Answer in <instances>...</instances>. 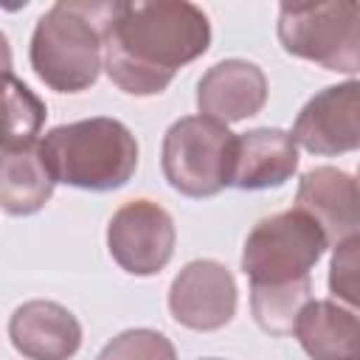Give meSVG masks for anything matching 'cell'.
<instances>
[{
	"label": "cell",
	"instance_id": "12",
	"mask_svg": "<svg viewBox=\"0 0 360 360\" xmlns=\"http://www.w3.org/2000/svg\"><path fill=\"white\" fill-rule=\"evenodd\" d=\"M11 346L25 360H70L82 349V323L56 301H25L8 318Z\"/></svg>",
	"mask_w": 360,
	"mask_h": 360
},
{
	"label": "cell",
	"instance_id": "14",
	"mask_svg": "<svg viewBox=\"0 0 360 360\" xmlns=\"http://www.w3.org/2000/svg\"><path fill=\"white\" fill-rule=\"evenodd\" d=\"M292 335L309 360H360V309L335 298H312Z\"/></svg>",
	"mask_w": 360,
	"mask_h": 360
},
{
	"label": "cell",
	"instance_id": "10",
	"mask_svg": "<svg viewBox=\"0 0 360 360\" xmlns=\"http://www.w3.org/2000/svg\"><path fill=\"white\" fill-rule=\"evenodd\" d=\"M295 208L318 222L332 248L360 233V183L343 169L315 166L304 172L295 191Z\"/></svg>",
	"mask_w": 360,
	"mask_h": 360
},
{
	"label": "cell",
	"instance_id": "13",
	"mask_svg": "<svg viewBox=\"0 0 360 360\" xmlns=\"http://www.w3.org/2000/svg\"><path fill=\"white\" fill-rule=\"evenodd\" d=\"M298 169V143L278 127H256L239 135L231 186L239 191H264L284 186Z\"/></svg>",
	"mask_w": 360,
	"mask_h": 360
},
{
	"label": "cell",
	"instance_id": "6",
	"mask_svg": "<svg viewBox=\"0 0 360 360\" xmlns=\"http://www.w3.org/2000/svg\"><path fill=\"white\" fill-rule=\"evenodd\" d=\"M329 248L323 231L312 217L298 208L259 219L242 248V273L250 284L281 287L309 278V270L318 264Z\"/></svg>",
	"mask_w": 360,
	"mask_h": 360
},
{
	"label": "cell",
	"instance_id": "7",
	"mask_svg": "<svg viewBox=\"0 0 360 360\" xmlns=\"http://www.w3.org/2000/svg\"><path fill=\"white\" fill-rule=\"evenodd\" d=\"M174 219L152 200L124 202L107 225V250L129 276H155L174 256Z\"/></svg>",
	"mask_w": 360,
	"mask_h": 360
},
{
	"label": "cell",
	"instance_id": "2",
	"mask_svg": "<svg viewBox=\"0 0 360 360\" xmlns=\"http://www.w3.org/2000/svg\"><path fill=\"white\" fill-rule=\"evenodd\" d=\"M115 0H59L34 25L28 62L56 93H82L104 68V22Z\"/></svg>",
	"mask_w": 360,
	"mask_h": 360
},
{
	"label": "cell",
	"instance_id": "19",
	"mask_svg": "<svg viewBox=\"0 0 360 360\" xmlns=\"http://www.w3.org/2000/svg\"><path fill=\"white\" fill-rule=\"evenodd\" d=\"M329 292L335 301L360 309V233L338 242L329 259Z\"/></svg>",
	"mask_w": 360,
	"mask_h": 360
},
{
	"label": "cell",
	"instance_id": "3",
	"mask_svg": "<svg viewBox=\"0 0 360 360\" xmlns=\"http://www.w3.org/2000/svg\"><path fill=\"white\" fill-rule=\"evenodd\" d=\"M39 152L56 183L82 191H115L138 169V141L118 118L96 115L59 124L39 138Z\"/></svg>",
	"mask_w": 360,
	"mask_h": 360
},
{
	"label": "cell",
	"instance_id": "4",
	"mask_svg": "<svg viewBox=\"0 0 360 360\" xmlns=\"http://www.w3.org/2000/svg\"><path fill=\"white\" fill-rule=\"evenodd\" d=\"M236 141L228 124L208 115L177 118L160 143V169L166 183L191 200L219 194L233 180Z\"/></svg>",
	"mask_w": 360,
	"mask_h": 360
},
{
	"label": "cell",
	"instance_id": "11",
	"mask_svg": "<svg viewBox=\"0 0 360 360\" xmlns=\"http://www.w3.org/2000/svg\"><path fill=\"white\" fill-rule=\"evenodd\" d=\"M267 101V76L248 59H222L197 82V110L222 124L245 121L262 112Z\"/></svg>",
	"mask_w": 360,
	"mask_h": 360
},
{
	"label": "cell",
	"instance_id": "5",
	"mask_svg": "<svg viewBox=\"0 0 360 360\" xmlns=\"http://www.w3.org/2000/svg\"><path fill=\"white\" fill-rule=\"evenodd\" d=\"M276 34L290 56L315 62L323 70H360V3H281Z\"/></svg>",
	"mask_w": 360,
	"mask_h": 360
},
{
	"label": "cell",
	"instance_id": "8",
	"mask_svg": "<svg viewBox=\"0 0 360 360\" xmlns=\"http://www.w3.org/2000/svg\"><path fill=\"white\" fill-rule=\"evenodd\" d=\"M239 290L233 273L217 259L188 262L169 284L172 318L194 332H217L236 315Z\"/></svg>",
	"mask_w": 360,
	"mask_h": 360
},
{
	"label": "cell",
	"instance_id": "15",
	"mask_svg": "<svg viewBox=\"0 0 360 360\" xmlns=\"http://www.w3.org/2000/svg\"><path fill=\"white\" fill-rule=\"evenodd\" d=\"M53 174L39 152V141L17 149H3L0 205L8 217H31L45 208L53 194Z\"/></svg>",
	"mask_w": 360,
	"mask_h": 360
},
{
	"label": "cell",
	"instance_id": "9",
	"mask_svg": "<svg viewBox=\"0 0 360 360\" xmlns=\"http://www.w3.org/2000/svg\"><path fill=\"white\" fill-rule=\"evenodd\" d=\"M292 138L323 158L360 149V79L318 90L295 115Z\"/></svg>",
	"mask_w": 360,
	"mask_h": 360
},
{
	"label": "cell",
	"instance_id": "17",
	"mask_svg": "<svg viewBox=\"0 0 360 360\" xmlns=\"http://www.w3.org/2000/svg\"><path fill=\"white\" fill-rule=\"evenodd\" d=\"M45 104L39 96L14 79L11 70H6V132H3V149H17L39 141V129L45 124Z\"/></svg>",
	"mask_w": 360,
	"mask_h": 360
},
{
	"label": "cell",
	"instance_id": "21",
	"mask_svg": "<svg viewBox=\"0 0 360 360\" xmlns=\"http://www.w3.org/2000/svg\"><path fill=\"white\" fill-rule=\"evenodd\" d=\"M357 183H360V180H357Z\"/></svg>",
	"mask_w": 360,
	"mask_h": 360
},
{
	"label": "cell",
	"instance_id": "18",
	"mask_svg": "<svg viewBox=\"0 0 360 360\" xmlns=\"http://www.w3.org/2000/svg\"><path fill=\"white\" fill-rule=\"evenodd\" d=\"M96 360H177V352L163 332L138 326L124 329L110 343H104Z\"/></svg>",
	"mask_w": 360,
	"mask_h": 360
},
{
	"label": "cell",
	"instance_id": "16",
	"mask_svg": "<svg viewBox=\"0 0 360 360\" xmlns=\"http://www.w3.org/2000/svg\"><path fill=\"white\" fill-rule=\"evenodd\" d=\"M312 301V278H301L295 284L264 287L250 284V312L262 332L284 338L292 332L301 309Z\"/></svg>",
	"mask_w": 360,
	"mask_h": 360
},
{
	"label": "cell",
	"instance_id": "1",
	"mask_svg": "<svg viewBox=\"0 0 360 360\" xmlns=\"http://www.w3.org/2000/svg\"><path fill=\"white\" fill-rule=\"evenodd\" d=\"M208 45L211 22L188 0H115L104 22V70L121 93L158 96Z\"/></svg>",
	"mask_w": 360,
	"mask_h": 360
},
{
	"label": "cell",
	"instance_id": "20",
	"mask_svg": "<svg viewBox=\"0 0 360 360\" xmlns=\"http://www.w3.org/2000/svg\"><path fill=\"white\" fill-rule=\"evenodd\" d=\"M202 360H217V357H202Z\"/></svg>",
	"mask_w": 360,
	"mask_h": 360
}]
</instances>
